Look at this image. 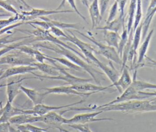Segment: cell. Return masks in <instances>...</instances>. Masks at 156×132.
I'll use <instances>...</instances> for the list:
<instances>
[{"label": "cell", "mask_w": 156, "mask_h": 132, "mask_svg": "<svg viewBox=\"0 0 156 132\" xmlns=\"http://www.w3.org/2000/svg\"><path fill=\"white\" fill-rule=\"evenodd\" d=\"M44 42V43H38L33 45V46L37 48H45L64 56L65 58L69 59L70 61L82 68V70L86 71L98 84H101V79L99 78L98 76L103 75V73H101L98 70L94 69L92 66L89 65L87 62L84 61L83 59H82L80 57H79L78 55H77L76 53L69 50V49H67L60 45L47 43V42Z\"/></svg>", "instance_id": "1"}, {"label": "cell", "mask_w": 156, "mask_h": 132, "mask_svg": "<svg viewBox=\"0 0 156 132\" xmlns=\"http://www.w3.org/2000/svg\"><path fill=\"white\" fill-rule=\"evenodd\" d=\"M96 111H121L124 112H145L156 111V101L152 100H135L104 106H96Z\"/></svg>", "instance_id": "2"}, {"label": "cell", "mask_w": 156, "mask_h": 132, "mask_svg": "<svg viewBox=\"0 0 156 132\" xmlns=\"http://www.w3.org/2000/svg\"><path fill=\"white\" fill-rule=\"evenodd\" d=\"M67 31L71 34H66L67 37L65 39L74 44L80 50L82 53L87 59L88 64L91 62H94L98 67H99L103 71L104 73H106L109 68V65L104 64L95 56L94 53H97L96 50L90 44L85 43L78 38L70 30L68 29L67 30Z\"/></svg>", "instance_id": "3"}, {"label": "cell", "mask_w": 156, "mask_h": 132, "mask_svg": "<svg viewBox=\"0 0 156 132\" xmlns=\"http://www.w3.org/2000/svg\"><path fill=\"white\" fill-rule=\"evenodd\" d=\"M30 24L32 27L35 28V29L34 30H32V31H27V30H23H23L18 29H16V30L19 31H21V32H27V33L30 34V35L34 36L35 41L46 42L52 43L54 44H57V45H60L61 46H63L65 48H66L67 49H69V50L72 51L73 52L76 53L77 55H78L79 57H80L82 59H83L84 61L87 62V59L83 55V54L82 53H80L79 51H78L77 50L72 48L71 46H70L68 44L62 42L61 40L58 39L57 37L52 35L48 30H45V29L41 28L40 26L35 27L32 24Z\"/></svg>", "instance_id": "4"}, {"label": "cell", "mask_w": 156, "mask_h": 132, "mask_svg": "<svg viewBox=\"0 0 156 132\" xmlns=\"http://www.w3.org/2000/svg\"><path fill=\"white\" fill-rule=\"evenodd\" d=\"M76 32L79 33L80 35L84 37L85 38H87L89 40L90 42H91L93 43H94L98 48V50H96L97 53L96 54H99L107 58L108 60L110 61H112L115 62L117 64L119 65H122V60L121 58L120 57L119 54L118 53L117 50L113 47L107 45L103 44L98 41H97L95 38H94L92 35H87L80 31L78 30L75 31Z\"/></svg>", "instance_id": "5"}, {"label": "cell", "mask_w": 156, "mask_h": 132, "mask_svg": "<svg viewBox=\"0 0 156 132\" xmlns=\"http://www.w3.org/2000/svg\"><path fill=\"white\" fill-rule=\"evenodd\" d=\"M16 50L14 53H11L0 57V65L5 64L13 66L32 65L36 62L35 59L32 56L18 50Z\"/></svg>", "instance_id": "6"}, {"label": "cell", "mask_w": 156, "mask_h": 132, "mask_svg": "<svg viewBox=\"0 0 156 132\" xmlns=\"http://www.w3.org/2000/svg\"><path fill=\"white\" fill-rule=\"evenodd\" d=\"M59 71H60V75L55 76H51L48 75H40L36 74L35 73H33L32 75L35 76L38 78L40 80H42V79H58V80H62L65 81L67 84H69L70 86L77 84L80 83H83V82H88L91 81H92V79H87V78H82L75 76L69 73H68L66 70L68 68L62 67L59 66L58 67Z\"/></svg>", "instance_id": "7"}, {"label": "cell", "mask_w": 156, "mask_h": 132, "mask_svg": "<svg viewBox=\"0 0 156 132\" xmlns=\"http://www.w3.org/2000/svg\"><path fill=\"white\" fill-rule=\"evenodd\" d=\"M85 101V100H81L80 101H78L74 103L62 105V106H48L43 103L38 104L37 105H34L33 107H32L29 109H22V114H31L34 116H42L51 111L58 110L60 109H66L80 103L81 104L83 103Z\"/></svg>", "instance_id": "8"}, {"label": "cell", "mask_w": 156, "mask_h": 132, "mask_svg": "<svg viewBox=\"0 0 156 132\" xmlns=\"http://www.w3.org/2000/svg\"><path fill=\"white\" fill-rule=\"evenodd\" d=\"M103 112L102 111H96L90 113H83L76 114L71 119H67L66 124H88V123L105 120H114L112 118H96V117Z\"/></svg>", "instance_id": "9"}, {"label": "cell", "mask_w": 156, "mask_h": 132, "mask_svg": "<svg viewBox=\"0 0 156 132\" xmlns=\"http://www.w3.org/2000/svg\"><path fill=\"white\" fill-rule=\"evenodd\" d=\"M146 98H148V97L144 95H140L139 94V92H138L133 86L130 85L126 89H125L119 96L115 98L113 100L107 103L102 105L100 106H104L107 105L119 103L135 100H144Z\"/></svg>", "instance_id": "10"}, {"label": "cell", "mask_w": 156, "mask_h": 132, "mask_svg": "<svg viewBox=\"0 0 156 132\" xmlns=\"http://www.w3.org/2000/svg\"><path fill=\"white\" fill-rule=\"evenodd\" d=\"M75 12L73 10H47L43 9L31 8L30 11H22L21 14L23 15L24 20L29 19H34V18H39L41 16H46L47 15L55 14V13H73Z\"/></svg>", "instance_id": "11"}, {"label": "cell", "mask_w": 156, "mask_h": 132, "mask_svg": "<svg viewBox=\"0 0 156 132\" xmlns=\"http://www.w3.org/2000/svg\"><path fill=\"white\" fill-rule=\"evenodd\" d=\"M67 119L65 118L59 112L55 111H51L41 116V122L48 125L49 127L59 130L63 124H66Z\"/></svg>", "instance_id": "12"}, {"label": "cell", "mask_w": 156, "mask_h": 132, "mask_svg": "<svg viewBox=\"0 0 156 132\" xmlns=\"http://www.w3.org/2000/svg\"><path fill=\"white\" fill-rule=\"evenodd\" d=\"M45 92L44 95L46 96L49 94H66V95H74L80 97H89L94 93H81L74 90L71 86H60L52 87H43L42 88Z\"/></svg>", "instance_id": "13"}, {"label": "cell", "mask_w": 156, "mask_h": 132, "mask_svg": "<svg viewBox=\"0 0 156 132\" xmlns=\"http://www.w3.org/2000/svg\"><path fill=\"white\" fill-rule=\"evenodd\" d=\"M35 70H37V68L33 65L13 66L4 70V73L0 77V81L5 78H7L18 75H23L26 73L32 74L34 73L33 72Z\"/></svg>", "instance_id": "14"}, {"label": "cell", "mask_w": 156, "mask_h": 132, "mask_svg": "<svg viewBox=\"0 0 156 132\" xmlns=\"http://www.w3.org/2000/svg\"><path fill=\"white\" fill-rule=\"evenodd\" d=\"M132 82V78L130 76L129 69L126 65L121 70V74L117 81L110 85L111 87L115 86L121 94L125 89L129 87Z\"/></svg>", "instance_id": "15"}, {"label": "cell", "mask_w": 156, "mask_h": 132, "mask_svg": "<svg viewBox=\"0 0 156 132\" xmlns=\"http://www.w3.org/2000/svg\"><path fill=\"white\" fill-rule=\"evenodd\" d=\"M9 122L10 125H14L15 126L35 122H41V116L27 114H20L12 117L9 120Z\"/></svg>", "instance_id": "16"}, {"label": "cell", "mask_w": 156, "mask_h": 132, "mask_svg": "<svg viewBox=\"0 0 156 132\" xmlns=\"http://www.w3.org/2000/svg\"><path fill=\"white\" fill-rule=\"evenodd\" d=\"M32 78H23L16 81H12L7 84H4L6 87V94L7 97V101L12 103L16 97L21 92L20 86L22 85L21 82L26 79H30Z\"/></svg>", "instance_id": "17"}, {"label": "cell", "mask_w": 156, "mask_h": 132, "mask_svg": "<svg viewBox=\"0 0 156 132\" xmlns=\"http://www.w3.org/2000/svg\"><path fill=\"white\" fill-rule=\"evenodd\" d=\"M71 86L74 90H75L79 92H81V93L93 92L94 94L101 92V91H104V90H107L111 87L110 85L108 86L104 87V86H102L100 85L93 84L89 83V82L74 84V85H72Z\"/></svg>", "instance_id": "18"}, {"label": "cell", "mask_w": 156, "mask_h": 132, "mask_svg": "<svg viewBox=\"0 0 156 132\" xmlns=\"http://www.w3.org/2000/svg\"><path fill=\"white\" fill-rule=\"evenodd\" d=\"M22 114V109L15 108L11 103L7 101L5 105L0 109V123L9 122V120L13 116Z\"/></svg>", "instance_id": "19"}, {"label": "cell", "mask_w": 156, "mask_h": 132, "mask_svg": "<svg viewBox=\"0 0 156 132\" xmlns=\"http://www.w3.org/2000/svg\"><path fill=\"white\" fill-rule=\"evenodd\" d=\"M88 9L91 21V29H93L99 24L102 19L100 13L99 0H93Z\"/></svg>", "instance_id": "20"}, {"label": "cell", "mask_w": 156, "mask_h": 132, "mask_svg": "<svg viewBox=\"0 0 156 132\" xmlns=\"http://www.w3.org/2000/svg\"><path fill=\"white\" fill-rule=\"evenodd\" d=\"M20 89L27 98L32 101L34 105H37L38 104L43 103L46 95L44 93H40L35 89L32 88H28L21 85L20 86Z\"/></svg>", "instance_id": "21"}, {"label": "cell", "mask_w": 156, "mask_h": 132, "mask_svg": "<svg viewBox=\"0 0 156 132\" xmlns=\"http://www.w3.org/2000/svg\"><path fill=\"white\" fill-rule=\"evenodd\" d=\"M55 62L56 61L53 62V65H51L44 62L40 63L38 62H35L32 64V65L35 67L37 70H39L48 76H55L59 75L60 73L58 69L59 65H58Z\"/></svg>", "instance_id": "22"}, {"label": "cell", "mask_w": 156, "mask_h": 132, "mask_svg": "<svg viewBox=\"0 0 156 132\" xmlns=\"http://www.w3.org/2000/svg\"><path fill=\"white\" fill-rule=\"evenodd\" d=\"M154 33V29H151L150 32L147 34L146 37H145V38L141 45L139 50H138V59H137V64L136 67H138L139 66H142V63L145 59V56H146V54L147 53V49L149 48L150 42L152 38V36Z\"/></svg>", "instance_id": "23"}, {"label": "cell", "mask_w": 156, "mask_h": 132, "mask_svg": "<svg viewBox=\"0 0 156 132\" xmlns=\"http://www.w3.org/2000/svg\"><path fill=\"white\" fill-rule=\"evenodd\" d=\"M124 27V17H121L119 15L115 18L113 20L107 23L105 26L101 27H96L98 30H107L110 31H114L118 32L122 28Z\"/></svg>", "instance_id": "24"}, {"label": "cell", "mask_w": 156, "mask_h": 132, "mask_svg": "<svg viewBox=\"0 0 156 132\" xmlns=\"http://www.w3.org/2000/svg\"><path fill=\"white\" fill-rule=\"evenodd\" d=\"M41 20L46 21L49 26V27L55 26L57 28H58L61 29H79L80 26L78 23H63L62 21H57V20H53L49 18H47L46 16H41L39 17Z\"/></svg>", "instance_id": "25"}, {"label": "cell", "mask_w": 156, "mask_h": 132, "mask_svg": "<svg viewBox=\"0 0 156 132\" xmlns=\"http://www.w3.org/2000/svg\"><path fill=\"white\" fill-rule=\"evenodd\" d=\"M104 40L107 43V45L115 48L116 50L118 48L120 35L118 32L104 30Z\"/></svg>", "instance_id": "26"}, {"label": "cell", "mask_w": 156, "mask_h": 132, "mask_svg": "<svg viewBox=\"0 0 156 132\" xmlns=\"http://www.w3.org/2000/svg\"><path fill=\"white\" fill-rule=\"evenodd\" d=\"M136 69H135V70L131 86H133L138 92H143L144 90H147V89H156L155 84H152L146 81L137 80L136 78Z\"/></svg>", "instance_id": "27"}, {"label": "cell", "mask_w": 156, "mask_h": 132, "mask_svg": "<svg viewBox=\"0 0 156 132\" xmlns=\"http://www.w3.org/2000/svg\"><path fill=\"white\" fill-rule=\"evenodd\" d=\"M29 38H27V39H26V40L20 41L19 42H15V43L9 44V45L5 46V47L0 49V57L2 56L3 55L5 54L6 53H9V52H10L12 50H16V48H18V46H20L21 45H28L30 43H32V42H35L34 38L31 39V40H29Z\"/></svg>", "instance_id": "28"}, {"label": "cell", "mask_w": 156, "mask_h": 132, "mask_svg": "<svg viewBox=\"0 0 156 132\" xmlns=\"http://www.w3.org/2000/svg\"><path fill=\"white\" fill-rule=\"evenodd\" d=\"M13 33L8 34L5 35L4 37L0 38V49L5 47V46L8 45L9 44H11L13 43H15L18 40H23V39H26V38H32L34 37L33 35H26V36H21V37H12Z\"/></svg>", "instance_id": "29"}, {"label": "cell", "mask_w": 156, "mask_h": 132, "mask_svg": "<svg viewBox=\"0 0 156 132\" xmlns=\"http://www.w3.org/2000/svg\"><path fill=\"white\" fill-rule=\"evenodd\" d=\"M136 0H130V4L129 6V10H128V22L126 27L129 34L133 28L134 16H135V10H136Z\"/></svg>", "instance_id": "30"}, {"label": "cell", "mask_w": 156, "mask_h": 132, "mask_svg": "<svg viewBox=\"0 0 156 132\" xmlns=\"http://www.w3.org/2000/svg\"><path fill=\"white\" fill-rule=\"evenodd\" d=\"M142 29H143V23H140L138 27L135 30V33H133V40L131 48L133 50L134 53L136 54V51L138 48L140 42L141 40V35H142Z\"/></svg>", "instance_id": "31"}, {"label": "cell", "mask_w": 156, "mask_h": 132, "mask_svg": "<svg viewBox=\"0 0 156 132\" xmlns=\"http://www.w3.org/2000/svg\"><path fill=\"white\" fill-rule=\"evenodd\" d=\"M156 13V6L153 8L149 13L146 14V16L144 18V20L143 23V29H142V37L144 38L146 37L147 31H148V29L149 28V26L151 24V23L152 20V18L154 17V16L155 15Z\"/></svg>", "instance_id": "32"}, {"label": "cell", "mask_w": 156, "mask_h": 132, "mask_svg": "<svg viewBox=\"0 0 156 132\" xmlns=\"http://www.w3.org/2000/svg\"><path fill=\"white\" fill-rule=\"evenodd\" d=\"M49 57H51V59H54L56 62H58L63 64V65L66 67L68 69H73V70H74L76 71H81L82 70V68H80V67H79L78 65L74 64L73 62H72L69 59H68L65 57H52V56H49Z\"/></svg>", "instance_id": "33"}, {"label": "cell", "mask_w": 156, "mask_h": 132, "mask_svg": "<svg viewBox=\"0 0 156 132\" xmlns=\"http://www.w3.org/2000/svg\"><path fill=\"white\" fill-rule=\"evenodd\" d=\"M142 16H143L142 0H136V10H135V16H134L133 25V28H132L133 31H135V29L140 24Z\"/></svg>", "instance_id": "34"}, {"label": "cell", "mask_w": 156, "mask_h": 132, "mask_svg": "<svg viewBox=\"0 0 156 132\" xmlns=\"http://www.w3.org/2000/svg\"><path fill=\"white\" fill-rule=\"evenodd\" d=\"M128 38H129V33H128L127 28H125V26H124L122 29V34L120 35V40H119V42L118 48L117 50L118 53L119 54L121 58L122 57L124 48L127 42Z\"/></svg>", "instance_id": "35"}, {"label": "cell", "mask_w": 156, "mask_h": 132, "mask_svg": "<svg viewBox=\"0 0 156 132\" xmlns=\"http://www.w3.org/2000/svg\"><path fill=\"white\" fill-rule=\"evenodd\" d=\"M16 128L20 130H27L30 132H48V128H41L31 123H27L16 126Z\"/></svg>", "instance_id": "36"}, {"label": "cell", "mask_w": 156, "mask_h": 132, "mask_svg": "<svg viewBox=\"0 0 156 132\" xmlns=\"http://www.w3.org/2000/svg\"><path fill=\"white\" fill-rule=\"evenodd\" d=\"M68 126L77 130L79 132H93L90 128L88 124H71L68 125ZM59 130L62 132H71L62 128H61Z\"/></svg>", "instance_id": "37"}, {"label": "cell", "mask_w": 156, "mask_h": 132, "mask_svg": "<svg viewBox=\"0 0 156 132\" xmlns=\"http://www.w3.org/2000/svg\"><path fill=\"white\" fill-rule=\"evenodd\" d=\"M0 7L2 8L3 9L8 11L9 12H10L12 13H13L15 15H17L20 13L9 2L5 0H0Z\"/></svg>", "instance_id": "38"}, {"label": "cell", "mask_w": 156, "mask_h": 132, "mask_svg": "<svg viewBox=\"0 0 156 132\" xmlns=\"http://www.w3.org/2000/svg\"><path fill=\"white\" fill-rule=\"evenodd\" d=\"M118 10V4L116 1L114 2V3L113 4V5L111 7L110 10L109 12V14L108 16V18L107 19V23H108L112 20H113L115 18V16L117 14V12Z\"/></svg>", "instance_id": "39"}, {"label": "cell", "mask_w": 156, "mask_h": 132, "mask_svg": "<svg viewBox=\"0 0 156 132\" xmlns=\"http://www.w3.org/2000/svg\"><path fill=\"white\" fill-rule=\"evenodd\" d=\"M50 32H51V34H53V35H54L55 37H63L64 38H66L67 35L65 32H64L61 29L55 27V26H52L49 28V29L48 30Z\"/></svg>", "instance_id": "40"}, {"label": "cell", "mask_w": 156, "mask_h": 132, "mask_svg": "<svg viewBox=\"0 0 156 132\" xmlns=\"http://www.w3.org/2000/svg\"><path fill=\"white\" fill-rule=\"evenodd\" d=\"M118 4V11L119 12V16L121 17H124V8L127 3V0H115Z\"/></svg>", "instance_id": "41"}, {"label": "cell", "mask_w": 156, "mask_h": 132, "mask_svg": "<svg viewBox=\"0 0 156 132\" xmlns=\"http://www.w3.org/2000/svg\"><path fill=\"white\" fill-rule=\"evenodd\" d=\"M25 23L24 22H18V23H13V24H12L8 26H6L4 28H2L1 30H0V35H2L3 34L5 33V32H7L9 31L12 29H15V28H18V26H20L21 25L24 24Z\"/></svg>", "instance_id": "42"}, {"label": "cell", "mask_w": 156, "mask_h": 132, "mask_svg": "<svg viewBox=\"0 0 156 132\" xmlns=\"http://www.w3.org/2000/svg\"><path fill=\"white\" fill-rule=\"evenodd\" d=\"M109 2H110V0H99V1L100 13H101V15L102 17L107 10V8L108 6Z\"/></svg>", "instance_id": "43"}, {"label": "cell", "mask_w": 156, "mask_h": 132, "mask_svg": "<svg viewBox=\"0 0 156 132\" xmlns=\"http://www.w3.org/2000/svg\"><path fill=\"white\" fill-rule=\"evenodd\" d=\"M10 125L9 122L0 123V132H10Z\"/></svg>", "instance_id": "44"}, {"label": "cell", "mask_w": 156, "mask_h": 132, "mask_svg": "<svg viewBox=\"0 0 156 132\" xmlns=\"http://www.w3.org/2000/svg\"><path fill=\"white\" fill-rule=\"evenodd\" d=\"M139 94L141 95H144L149 97H155V98L154 99L156 101V91L154 92H139Z\"/></svg>", "instance_id": "45"}, {"label": "cell", "mask_w": 156, "mask_h": 132, "mask_svg": "<svg viewBox=\"0 0 156 132\" xmlns=\"http://www.w3.org/2000/svg\"><path fill=\"white\" fill-rule=\"evenodd\" d=\"M145 59L148 62V64H146V65H147V66H151V67H154L156 68V61L153 59H151V57L146 56H145Z\"/></svg>", "instance_id": "46"}, {"label": "cell", "mask_w": 156, "mask_h": 132, "mask_svg": "<svg viewBox=\"0 0 156 132\" xmlns=\"http://www.w3.org/2000/svg\"><path fill=\"white\" fill-rule=\"evenodd\" d=\"M155 6H156V0H151L150 3H149V6H148V8H147V9L146 14L149 13V12H150L153 8H154Z\"/></svg>", "instance_id": "47"}, {"label": "cell", "mask_w": 156, "mask_h": 132, "mask_svg": "<svg viewBox=\"0 0 156 132\" xmlns=\"http://www.w3.org/2000/svg\"><path fill=\"white\" fill-rule=\"evenodd\" d=\"M16 1H17L18 2H20V4H23L24 7H27V8H28V9H31L32 7L30 6L25 1V0H16Z\"/></svg>", "instance_id": "48"}, {"label": "cell", "mask_w": 156, "mask_h": 132, "mask_svg": "<svg viewBox=\"0 0 156 132\" xmlns=\"http://www.w3.org/2000/svg\"><path fill=\"white\" fill-rule=\"evenodd\" d=\"M80 1H81L82 3L83 4V5L84 6H85L87 8H88L89 5H90L89 4V1H90V0H80Z\"/></svg>", "instance_id": "49"}, {"label": "cell", "mask_w": 156, "mask_h": 132, "mask_svg": "<svg viewBox=\"0 0 156 132\" xmlns=\"http://www.w3.org/2000/svg\"><path fill=\"white\" fill-rule=\"evenodd\" d=\"M10 132H21L20 130L17 129V128H14L13 127H12L11 125L10 127Z\"/></svg>", "instance_id": "50"}, {"label": "cell", "mask_w": 156, "mask_h": 132, "mask_svg": "<svg viewBox=\"0 0 156 132\" xmlns=\"http://www.w3.org/2000/svg\"><path fill=\"white\" fill-rule=\"evenodd\" d=\"M3 12V10L0 9V12ZM9 15L8 14H1L0 13V16H8Z\"/></svg>", "instance_id": "51"}, {"label": "cell", "mask_w": 156, "mask_h": 132, "mask_svg": "<svg viewBox=\"0 0 156 132\" xmlns=\"http://www.w3.org/2000/svg\"><path fill=\"white\" fill-rule=\"evenodd\" d=\"M4 70H3L2 68H0V77L1 76V75H2V73H4Z\"/></svg>", "instance_id": "52"}, {"label": "cell", "mask_w": 156, "mask_h": 132, "mask_svg": "<svg viewBox=\"0 0 156 132\" xmlns=\"http://www.w3.org/2000/svg\"><path fill=\"white\" fill-rule=\"evenodd\" d=\"M21 132H30L29 131H27V130H20Z\"/></svg>", "instance_id": "53"}, {"label": "cell", "mask_w": 156, "mask_h": 132, "mask_svg": "<svg viewBox=\"0 0 156 132\" xmlns=\"http://www.w3.org/2000/svg\"><path fill=\"white\" fill-rule=\"evenodd\" d=\"M147 1H148V0H145V1H146V2H147Z\"/></svg>", "instance_id": "54"}]
</instances>
